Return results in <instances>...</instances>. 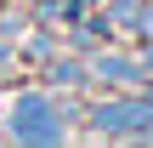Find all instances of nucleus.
<instances>
[{
  "label": "nucleus",
  "mask_w": 153,
  "mask_h": 148,
  "mask_svg": "<svg viewBox=\"0 0 153 148\" xmlns=\"http://www.w3.org/2000/svg\"><path fill=\"white\" fill-rule=\"evenodd\" d=\"M17 131H23V137H57L51 108H45V103H34V97H28V103H17Z\"/></svg>",
  "instance_id": "1"
},
{
  "label": "nucleus",
  "mask_w": 153,
  "mask_h": 148,
  "mask_svg": "<svg viewBox=\"0 0 153 148\" xmlns=\"http://www.w3.org/2000/svg\"><path fill=\"white\" fill-rule=\"evenodd\" d=\"M97 120H102L108 131H125V125H142V120H153V108H136V103H119V108H97Z\"/></svg>",
  "instance_id": "2"
}]
</instances>
